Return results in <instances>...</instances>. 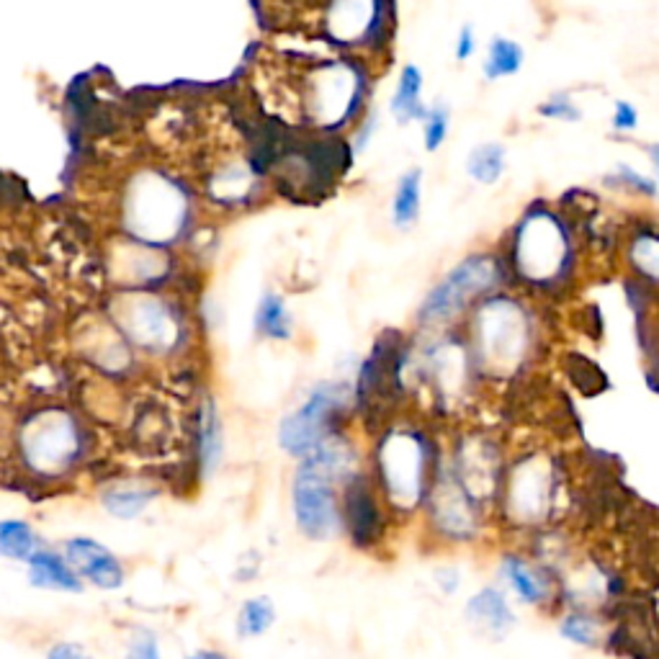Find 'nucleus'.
<instances>
[{
  "mask_svg": "<svg viewBox=\"0 0 659 659\" xmlns=\"http://www.w3.org/2000/svg\"><path fill=\"white\" fill-rule=\"evenodd\" d=\"M547 304L518 289H500L466 314L462 333L487 392L533 377L549 354Z\"/></svg>",
  "mask_w": 659,
  "mask_h": 659,
  "instance_id": "nucleus-1",
  "label": "nucleus"
},
{
  "mask_svg": "<svg viewBox=\"0 0 659 659\" xmlns=\"http://www.w3.org/2000/svg\"><path fill=\"white\" fill-rule=\"evenodd\" d=\"M500 250L510 287L547 306L572 296L585 271V240L577 222L547 202H533L520 212Z\"/></svg>",
  "mask_w": 659,
  "mask_h": 659,
  "instance_id": "nucleus-2",
  "label": "nucleus"
},
{
  "mask_svg": "<svg viewBox=\"0 0 659 659\" xmlns=\"http://www.w3.org/2000/svg\"><path fill=\"white\" fill-rule=\"evenodd\" d=\"M572 466L554 443H512L495 505L497 536L523 543L564 523L572 508Z\"/></svg>",
  "mask_w": 659,
  "mask_h": 659,
  "instance_id": "nucleus-3",
  "label": "nucleus"
},
{
  "mask_svg": "<svg viewBox=\"0 0 659 659\" xmlns=\"http://www.w3.org/2000/svg\"><path fill=\"white\" fill-rule=\"evenodd\" d=\"M446 431L420 412H400L369 433V474L400 526L415 523L443 462Z\"/></svg>",
  "mask_w": 659,
  "mask_h": 659,
  "instance_id": "nucleus-4",
  "label": "nucleus"
},
{
  "mask_svg": "<svg viewBox=\"0 0 659 659\" xmlns=\"http://www.w3.org/2000/svg\"><path fill=\"white\" fill-rule=\"evenodd\" d=\"M415 333V330H412ZM418 338V397L415 412L443 431L472 420L474 408L487 395L462 327L428 333Z\"/></svg>",
  "mask_w": 659,
  "mask_h": 659,
  "instance_id": "nucleus-5",
  "label": "nucleus"
},
{
  "mask_svg": "<svg viewBox=\"0 0 659 659\" xmlns=\"http://www.w3.org/2000/svg\"><path fill=\"white\" fill-rule=\"evenodd\" d=\"M11 449L26 477L63 482L90 462L96 433L71 404L36 402L13 425Z\"/></svg>",
  "mask_w": 659,
  "mask_h": 659,
  "instance_id": "nucleus-6",
  "label": "nucleus"
},
{
  "mask_svg": "<svg viewBox=\"0 0 659 659\" xmlns=\"http://www.w3.org/2000/svg\"><path fill=\"white\" fill-rule=\"evenodd\" d=\"M106 317L125 335L142 361L171 364L194 348L196 330L175 299L155 289H121L111 296Z\"/></svg>",
  "mask_w": 659,
  "mask_h": 659,
  "instance_id": "nucleus-7",
  "label": "nucleus"
},
{
  "mask_svg": "<svg viewBox=\"0 0 659 659\" xmlns=\"http://www.w3.org/2000/svg\"><path fill=\"white\" fill-rule=\"evenodd\" d=\"M423 541L439 554H462V551L495 549L500 543L495 510L469 493L446 458L435 474L433 489L415 520Z\"/></svg>",
  "mask_w": 659,
  "mask_h": 659,
  "instance_id": "nucleus-8",
  "label": "nucleus"
},
{
  "mask_svg": "<svg viewBox=\"0 0 659 659\" xmlns=\"http://www.w3.org/2000/svg\"><path fill=\"white\" fill-rule=\"evenodd\" d=\"M510 287L500 248H477L458 258L420 299L412 330L420 335L458 330L482 299Z\"/></svg>",
  "mask_w": 659,
  "mask_h": 659,
  "instance_id": "nucleus-9",
  "label": "nucleus"
},
{
  "mask_svg": "<svg viewBox=\"0 0 659 659\" xmlns=\"http://www.w3.org/2000/svg\"><path fill=\"white\" fill-rule=\"evenodd\" d=\"M356 400L350 377L320 379L304 389L276 428V446L281 454L299 462L312 454L333 433L356 428Z\"/></svg>",
  "mask_w": 659,
  "mask_h": 659,
  "instance_id": "nucleus-10",
  "label": "nucleus"
},
{
  "mask_svg": "<svg viewBox=\"0 0 659 659\" xmlns=\"http://www.w3.org/2000/svg\"><path fill=\"white\" fill-rule=\"evenodd\" d=\"M289 510L296 533L312 543L343 539L341 485L306 462H294L289 479Z\"/></svg>",
  "mask_w": 659,
  "mask_h": 659,
  "instance_id": "nucleus-11",
  "label": "nucleus"
},
{
  "mask_svg": "<svg viewBox=\"0 0 659 659\" xmlns=\"http://www.w3.org/2000/svg\"><path fill=\"white\" fill-rule=\"evenodd\" d=\"M493 580L520 611L554 616L559 611V577L526 543L503 541L493 549Z\"/></svg>",
  "mask_w": 659,
  "mask_h": 659,
  "instance_id": "nucleus-12",
  "label": "nucleus"
},
{
  "mask_svg": "<svg viewBox=\"0 0 659 659\" xmlns=\"http://www.w3.org/2000/svg\"><path fill=\"white\" fill-rule=\"evenodd\" d=\"M341 518L343 539L361 554L385 551L392 541V533L402 528L381 497L379 487L374 485L369 469L341 487Z\"/></svg>",
  "mask_w": 659,
  "mask_h": 659,
  "instance_id": "nucleus-13",
  "label": "nucleus"
},
{
  "mask_svg": "<svg viewBox=\"0 0 659 659\" xmlns=\"http://www.w3.org/2000/svg\"><path fill=\"white\" fill-rule=\"evenodd\" d=\"M183 225H186V204L179 191L168 186H148L129 206V229L150 248L173 242Z\"/></svg>",
  "mask_w": 659,
  "mask_h": 659,
  "instance_id": "nucleus-14",
  "label": "nucleus"
},
{
  "mask_svg": "<svg viewBox=\"0 0 659 659\" xmlns=\"http://www.w3.org/2000/svg\"><path fill=\"white\" fill-rule=\"evenodd\" d=\"M462 616L474 634L493 644L508 641L520 624V608L516 601L495 580L485 582L466 595Z\"/></svg>",
  "mask_w": 659,
  "mask_h": 659,
  "instance_id": "nucleus-15",
  "label": "nucleus"
},
{
  "mask_svg": "<svg viewBox=\"0 0 659 659\" xmlns=\"http://www.w3.org/2000/svg\"><path fill=\"white\" fill-rule=\"evenodd\" d=\"M60 549L71 559L73 570L80 574L86 587H94L98 593H119L127 585V564L96 536H71L60 543Z\"/></svg>",
  "mask_w": 659,
  "mask_h": 659,
  "instance_id": "nucleus-16",
  "label": "nucleus"
},
{
  "mask_svg": "<svg viewBox=\"0 0 659 659\" xmlns=\"http://www.w3.org/2000/svg\"><path fill=\"white\" fill-rule=\"evenodd\" d=\"M618 595V574L595 559H574L559 580V608L603 611Z\"/></svg>",
  "mask_w": 659,
  "mask_h": 659,
  "instance_id": "nucleus-17",
  "label": "nucleus"
},
{
  "mask_svg": "<svg viewBox=\"0 0 659 659\" xmlns=\"http://www.w3.org/2000/svg\"><path fill=\"white\" fill-rule=\"evenodd\" d=\"M191 446H194V472L198 479H209L222 469L227 454V428L219 400L209 392H204L196 402Z\"/></svg>",
  "mask_w": 659,
  "mask_h": 659,
  "instance_id": "nucleus-18",
  "label": "nucleus"
},
{
  "mask_svg": "<svg viewBox=\"0 0 659 659\" xmlns=\"http://www.w3.org/2000/svg\"><path fill=\"white\" fill-rule=\"evenodd\" d=\"M618 258L636 287L659 291V222H636L618 242Z\"/></svg>",
  "mask_w": 659,
  "mask_h": 659,
  "instance_id": "nucleus-19",
  "label": "nucleus"
},
{
  "mask_svg": "<svg viewBox=\"0 0 659 659\" xmlns=\"http://www.w3.org/2000/svg\"><path fill=\"white\" fill-rule=\"evenodd\" d=\"M26 580L34 590L42 593H63V595H80L86 593V582L80 580V574L73 570L71 559L65 557V551L60 547H50L44 543L42 549H36L32 559L24 564Z\"/></svg>",
  "mask_w": 659,
  "mask_h": 659,
  "instance_id": "nucleus-20",
  "label": "nucleus"
},
{
  "mask_svg": "<svg viewBox=\"0 0 659 659\" xmlns=\"http://www.w3.org/2000/svg\"><path fill=\"white\" fill-rule=\"evenodd\" d=\"M98 508L114 520H140L160 497V487L144 479L119 477L98 489Z\"/></svg>",
  "mask_w": 659,
  "mask_h": 659,
  "instance_id": "nucleus-21",
  "label": "nucleus"
},
{
  "mask_svg": "<svg viewBox=\"0 0 659 659\" xmlns=\"http://www.w3.org/2000/svg\"><path fill=\"white\" fill-rule=\"evenodd\" d=\"M551 618H554V631L559 639L582 651L605 649L613 634L603 611L559 608Z\"/></svg>",
  "mask_w": 659,
  "mask_h": 659,
  "instance_id": "nucleus-22",
  "label": "nucleus"
},
{
  "mask_svg": "<svg viewBox=\"0 0 659 659\" xmlns=\"http://www.w3.org/2000/svg\"><path fill=\"white\" fill-rule=\"evenodd\" d=\"M252 333L266 343H291L296 338V320L279 291H263L252 312Z\"/></svg>",
  "mask_w": 659,
  "mask_h": 659,
  "instance_id": "nucleus-23",
  "label": "nucleus"
},
{
  "mask_svg": "<svg viewBox=\"0 0 659 659\" xmlns=\"http://www.w3.org/2000/svg\"><path fill=\"white\" fill-rule=\"evenodd\" d=\"M379 0H333L330 6V32L335 40H361L377 26Z\"/></svg>",
  "mask_w": 659,
  "mask_h": 659,
  "instance_id": "nucleus-24",
  "label": "nucleus"
},
{
  "mask_svg": "<svg viewBox=\"0 0 659 659\" xmlns=\"http://www.w3.org/2000/svg\"><path fill=\"white\" fill-rule=\"evenodd\" d=\"M423 88H425L423 71L412 63L404 65L400 71V78H397L392 101H389V111H392L397 125L408 127L412 121L425 119L428 106L423 101Z\"/></svg>",
  "mask_w": 659,
  "mask_h": 659,
  "instance_id": "nucleus-25",
  "label": "nucleus"
},
{
  "mask_svg": "<svg viewBox=\"0 0 659 659\" xmlns=\"http://www.w3.org/2000/svg\"><path fill=\"white\" fill-rule=\"evenodd\" d=\"M42 533L29 518L9 516L0 518V559L3 562L26 564L36 549L44 547Z\"/></svg>",
  "mask_w": 659,
  "mask_h": 659,
  "instance_id": "nucleus-26",
  "label": "nucleus"
},
{
  "mask_svg": "<svg viewBox=\"0 0 659 659\" xmlns=\"http://www.w3.org/2000/svg\"><path fill=\"white\" fill-rule=\"evenodd\" d=\"M420 212H423V171L420 168H410L408 173L400 175L395 186L392 206H389V217L392 225L402 233H408L418 225Z\"/></svg>",
  "mask_w": 659,
  "mask_h": 659,
  "instance_id": "nucleus-27",
  "label": "nucleus"
},
{
  "mask_svg": "<svg viewBox=\"0 0 659 659\" xmlns=\"http://www.w3.org/2000/svg\"><path fill=\"white\" fill-rule=\"evenodd\" d=\"M276 618H279V608H276L273 597L250 595L245 597L240 608H237L235 634L245 641L263 639V636L276 626Z\"/></svg>",
  "mask_w": 659,
  "mask_h": 659,
  "instance_id": "nucleus-28",
  "label": "nucleus"
},
{
  "mask_svg": "<svg viewBox=\"0 0 659 659\" xmlns=\"http://www.w3.org/2000/svg\"><path fill=\"white\" fill-rule=\"evenodd\" d=\"M523 65H526V50L520 47V42L497 34L487 44L485 63H482V75H485V80L497 83L518 75L523 71Z\"/></svg>",
  "mask_w": 659,
  "mask_h": 659,
  "instance_id": "nucleus-29",
  "label": "nucleus"
},
{
  "mask_svg": "<svg viewBox=\"0 0 659 659\" xmlns=\"http://www.w3.org/2000/svg\"><path fill=\"white\" fill-rule=\"evenodd\" d=\"M466 175L479 186H495L508 171V148L503 142H482L466 155Z\"/></svg>",
  "mask_w": 659,
  "mask_h": 659,
  "instance_id": "nucleus-30",
  "label": "nucleus"
},
{
  "mask_svg": "<svg viewBox=\"0 0 659 659\" xmlns=\"http://www.w3.org/2000/svg\"><path fill=\"white\" fill-rule=\"evenodd\" d=\"M605 181H608L613 188L624 191V194H631L636 198H659V181L639 173L628 163H618Z\"/></svg>",
  "mask_w": 659,
  "mask_h": 659,
  "instance_id": "nucleus-31",
  "label": "nucleus"
},
{
  "mask_svg": "<svg viewBox=\"0 0 659 659\" xmlns=\"http://www.w3.org/2000/svg\"><path fill=\"white\" fill-rule=\"evenodd\" d=\"M451 132V109L449 104H433L423 119V144L428 152H439Z\"/></svg>",
  "mask_w": 659,
  "mask_h": 659,
  "instance_id": "nucleus-32",
  "label": "nucleus"
},
{
  "mask_svg": "<svg viewBox=\"0 0 659 659\" xmlns=\"http://www.w3.org/2000/svg\"><path fill=\"white\" fill-rule=\"evenodd\" d=\"M539 117L549 119V121H580L582 119V109L577 104H574L572 94H566V90H557V94H551L547 101L539 106Z\"/></svg>",
  "mask_w": 659,
  "mask_h": 659,
  "instance_id": "nucleus-33",
  "label": "nucleus"
},
{
  "mask_svg": "<svg viewBox=\"0 0 659 659\" xmlns=\"http://www.w3.org/2000/svg\"><path fill=\"white\" fill-rule=\"evenodd\" d=\"M127 659H165L158 634L150 628H134L127 644Z\"/></svg>",
  "mask_w": 659,
  "mask_h": 659,
  "instance_id": "nucleus-34",
  "label": "nucleus"
},
{
  "mask_svg": "<svg viewBox=\"0 0 659 659\" xmlns=\"http://www.w3.org/2000/svg\"><path fill=\"white\" fill-rule=\"evenodd\" d=\"M431 580H433V587L439 590V593L443 597H454L458 593V590H462V585H464V574H462V570H458L456 564H441V566H435L433 574H431Z\"/></svg>",
  "mask_w": 659,
  "mask_h": 659,
  "instance_id": "nucleus-35",
  "label": "nucleus"
},
{
  "mask_svg": "<svg viewBox=\"0 0 659 659\" xmlns=\"http://www.w3.org/2000/svg\"><path fill=\"white\" fill-rule=\"evenodd\" d=\"M611 127L613 132L618 134H631L636 127H639V111L631 101L620 98V101L613 104V114H611Z\"/></svg>",
  "mask_w": 659,
  "mask_h": 659,
  "instance_id": "nucleus-36",
  "label": "nucleus"
},
{
  "mask_svg": "<svg viewBox=\"0 0 659 659\" xmlns=\"http://www.w3.org/2000/svg\"><path fill=\"white\" fill-rule=\"evenodd\" d=\"M477 32H474L472 24H464L458 29L456 34V42H454V55L458 63H469V60L477 55Z\"/></svg>",
  "mask_w": 659,
  "mask_h": 659,
  "instance_id": "nucleus-37",
  "label": "nucleus"
},
{
  "mask_svg": "<svg viewBox=\"0 0 659 659\" xmlns=\"http://www.w3.org/2000/svg\"><path fill=\"white\" fill-rule=\"evenodd\" d=\"M44 659H98V657H90L88 651L75 641H55L47 647Z\"/></svg>",
  "mask_w": 659,
  "mask_h": 659,
  "instance_id": "nucleus-38",
  "label": "nucleus"
},
{
  "mask_svg": "<svg viewBox=\"0 0 659 659\" xmlns=\"http://www.w3.org/2000/svg\"><path fill=\"white\" fill-rule=\"evenodd\" d=\"M374 132H377V117H369L361 125V132H358L356 137V150L364 152L366 144H369V140L374 137Z\"/></svg>",
  "mask_w": 659,
  "mask_h": 659,
  "instance_id": "nucleus-39",
  "label": "nucleus"
},
{
  "mask_svg": "<svg viewBox=\"0 0 659 659\" xmlns=\"http://www.w3.org/2000/svg\"><path fill=\"white\" fill-rule=\"evenodd\" d=\"M188 659H229V657L217 647H198V649L191 651Z\"/></svg>",
  "mask_w": 659,
  "mask_h": 659,
  "instance_id": "nucleus-40",
  "label": "nucleus"
},
{
  "mask_svg": "<svg viewBox=\"0 0 659 659\" xmlns=\"http://www.w3.org/2000/svg\"><path fill=\"white\" fill-rule=\"evenodd\" d=\"M647 155H649L651 165H655V171H657V175H659V142H651V144H649V148H647Z\"/></svg>",
  "mask_w": 659,
  "mask_h": 659,
  "instance_id": "nucleus-41",
  "label": "nucleus"
}]
</instances>
